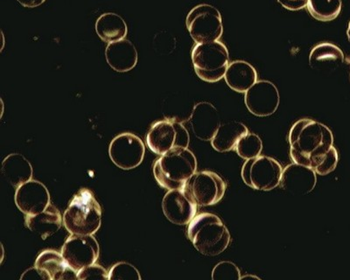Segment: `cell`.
I'll use <instances>...</instances> for the list:
<instances>
[{"instance_id": "obj_1", "label": "cell", "mask_w": 350, "mask_h": 280, "mask_svg": "<svg viewBox=\"0 0 350 280\" xmlns=\"http://www.w3.org/2000/svg\"><path fill=\"white\" fill-rule=\"evenodd\" d=\"M290 155L293 163L317 170L334 146V135L325 124L303 118L289 132Z\"/></svg>"}, {"instance_id": "obj_2", "label": "cell", "mask_w": 350, "mask_h": 280, "mask_svg": "<svg viewBox=\"0 0 350 280\" xmlns=\"http://www.w3.org/2000/svg\"><path fill=\"white\" fill-rule=\"evenodd\" d=\"M187 234L196 250L208 257L223 253L230 242L229 229L223 221L211 213L193 217L189 223Z\"/></svg>"}, {"instance_id": "obj_3", "label": "cell", "mask_w": 350, "mask_h": 280, "mask_svg": "<svg viewBox=\"0 0 350 280\" xmlns=\"http://www.w3.org/2000/svg\"><path fill=\"white\" fill-rule=\"evenodd\" d=\"M196 170L195 154L189 148H174L161 155L153 166L155 180L167 191L184 189Z\"/></svg>"}, {"instance_id": "obj_4", "label": "cell", "mask_w": 350, "mask_h": 280, "mask_svg": "<svg viewBox=\"0 0 350 280\" xmlns=\"http://www.w3.org/2000/svg\"><path fill=\"white\" fill-rule=\"evenodd\" d=\"M102 208L90 189L74 196L64 214L66 229L71 235H94L101 226Z\"/></svg>"}, {"instance_id": "obj_5", "label": "cell", "mask_w": 350, "mask_h": 280, "mask_svg": "<svg viewBox=\"0 0 350 280\" xmlns=\"http://www.w3.org/2000/svg\"><path fill=\"white\" fill-rule=\"evenodd\" d=\"M191 58L197 76L207 83L224 79L230 65L229 51L220 40L196 44Z\"/></svg>"}, {"instance_id": "obj_6", "label": "cell", "mask_w": 350, "mask_h": 280, "mask_svg": "<svg viewBox=\"0 0 350 280\" xmlns=\"http://www.w3.org/2000/svg\"><path fill=\"white\" fill-rule=\"evenodd\" d=\"M186 25L196 44L217 42L224 33L220 12L211 5L202 4L193 8L187 14Z\"/></svg>"}, {"instance_id": "obj_7", "label": "cell", "mask_w": 350, "mask_h": 280, "mask_svg": "<svg viewBox=\"0 0 350 280\" xmlns=\"http://www.w3.org/2000/svg\"><path fill=\"white\" fill-rule=\"evenodd\" d=\"M189 135L183 122L167 118L153 124L146 135V145L150 150L158 155H163L174 148H187Z\"/></svg>"}, {"instance_id": "obj_8", "label": "cell", "mask_w": 350, "mask_h": 280, "mask_svg": "<svg viewBox=\"0 0 350 280\" xmlns=\"http://www.w3.org/2000/svg\"><path fill=\"white\" fill-rule=\"evenodd\" d=\"M283 168L274 158L260 156L250 158L243 164V182L256 191H270L280 185Z\"/></svg>"}, {"instance_id": "obj_9", "label": "cell", "mask_w": 350, "mask_h": 280, "mask_svg": "<svg viewBox=\"0 0 350 280\" xmlns=\"http://www.w3.org/2000/svg\"><path fill=\"white\" fill-rule=\"evenodd\" d=\"M227 184L217 173L202 171L187 180L184 191L199 207L211 206L224 198Z\"/></svg>"}, {"instance_id": "obj_10", "label": "cell", "mask_w": 350, "mask_h": 280, "mask_svg": "<svg viewBox=\"0 0 350 280\" xmlns=\"http://www.w3.org/2000/svg\"><path fill=\"white\" fill-rule=\"evenodd\" d=\"M145 145L139 137L131 132L121 133L112 139L109 148V158L123 170L134 169L145 157Z\"/></svg>"}, {"instance_id": "obj_11", "label": "cell", "mask_w": 350, "mask_h": 280, "mask_svg": "<svg viewBox=\"0 0 350 280\" xmlns=\"http://www.w3.org/2000/svg\"><path fill=\"white\" fill-rule=\"evenodd\" d=\"M99 251L98 242L93 235H71L62 249L66 262L77 272L95 264Z\"/></svg>"}, {"instance_id": "obj_12", "label": "cell", "mask_w": 350, "mask_h": 280, "mask_svg": "<svg viewBox=\"0 0 350 280\" xmlns=\"http://www.w3.org/2000/svg\"><path fill=\"white\" fill-rule=\"evenodd\" d=\"M245 102L247 109L255 116H271L279 108V89L269 81H258L245 92Z\"/></svg>"}, {"instance_id": "obj_13", "label": "cell", "mask_w": 350, "mask_h": 280, "mask_svg": "<svg viewBox=\"0 0 350 280\" xmlns=\"http://www.w3.org/2000/svg\"><path fill=\"white\" fill-rule=\"evenodd\" d=\"M15 204L26 216H33L45 210L50 204L48 188L38 180H29L17 188Z\"/></svg>"}, {"instance_id": "obj_14", "label": "cell", "mask_w": 350, "mask_h": 280, "mask_svg": "<svg viewBox=\"0 0 350 280\" xmlns=\"http://www.w3.org/2000/svg\"><path fill=\"white\" fill-rule=\"evenodd\" d=\"M197 205L184 189L168 191L162 201V210L168 220L176 225H186L196 216Z\"/></svg>"}, {"instance_id": "obj_15", "label": "cell", "mask_w": 350, "mask_h": 280, "mask_svg": "<svg viewBox=\"0 0 350 280\" xmlns=\"http://www.w3.org/2000/svg\"><path fill=\"white\" fill-rule=\"evenodd\" d=\"M317 173L312 168L293 163L283 169L280 186L283 191L295 195H306L317 186Z\"/></svg>"}, {"instance_id": "obj_16", "label": "cell", "mask_w": 350, "mask_h": 280, "mask_svg": "<svg viewBox=\"0 0 350 280\" xmlns=\"http://www.w3.org/2000/svg\"><path fill=\"white\" fill-rule=\"evenodd\" d=\"M189 121L193 135L202 141H211L221 126L217 109L208 102L196 104Z\"/></svg>"}, {"instance_id": "obj_17", "label": "cell", "mask_w": 350, "mask_h": 280, "mask_svg": "<svg viewBox=\"0 0 350 280\" xmlns=\"http://www.w3.org/2000/svg\"><path fill=\"white\" fill-rule=\"evenodd\" d=\"M137 57L136 46L129 40L108 43L106 46V61L117 72L126 73L133 70L137 64Z\"/></svg>"}, {"instance_id": "obj_18", "label": "cell", "mask_w": 350, "mask_h": 280, "mask_svg": "<svg viewBox=\"0 0 350 280\" xmlns=\"http://www.w3.org/2000/svg\"><path fill=\"white\" fill-rule=\"evenodd\" d=\"M36 266L49 276L50 280L77 279V272L66 262L62 253L44 251L37 257Z\"/></svg>"}, {"instance_id": "obj_19", "label": "cell", "mask_w": 350, "mask_h": 280, "mask_svg": "<svg viewBox=\"0 0 350 280\" xmlns=\"http://www.w3.org/2000/svg\"><path fill=\"white\" fill-rule=\"evenodd\" d=\"M25 223L31 232L46 240L61 229L62 217L60 211L50 204L45 210L33 216H27Z\"/></svg>"}, {"instance_id": "obj_20", "label": "cell", "mask_w": 350, "mask_h": 280, "mask_svg": "<svg viewBox=\"0 0 350 280\" xmlns=\"http://www.w3.org/2000/svg\"><path fill=\"white\" fill-rule=\"evenodd\" d=\"M224 80L231 89L245 93L258 82V73L249 62L235 61L228 67Z\"/></svg>"}, {"instance_id": "obj_21", "label": "cell", "mask_w": 350, "mask_h": 280, "mask_svg": "<svg viewBox=\"0 0 350 280\" xmlns=\"http://www.w3.org/2000/svg\"><path fill=\"white\" fill-rule=\"evenodd\" d=\"M1 171L5 179L14 188L32 180L33 173L32 165L21 154H12L5 157Z\"/></svg>"}, {"instance_id": "obj_22", "label": "cell", "mask_w": 350, "mask_h": 280, "mask_svg": "<svg viewBox=\"0 0 350 280\" xmlns=\"http://www.w3.org/2000/svg\"><path fill=\"white\" fill-rule=\"evenodd\" d=\"M248 132L249 130L245 124L239 121H230L221 124L213 139L211 140V145L215 150L219 152L235 150L241 138Z\"/></svg>"}, {"instance_id": "obj_23", "label": "cell", "mask_w": 350, "mask_h": 280, "mask_svg": "<svg viewBox=\"0 0 350 280\" xmlns=\"http://www.w3.org/2000/svg\"><path fill=\"white\" fill-rule=\"evenodd\" d=\"M96 32L103 42L111 43L126 39L128 27L124 18L113 12L102 14L96 23Z\"/></svg>"}, {"instance_id": "obj_24", "label": "cell", "mask_w": 350, "mask_h": 280, "mask_svg": "<svg viewBox=\"0 0 350 280\" xmlns=\"http://www.w3.org/2000/svg\"><path fill=\"white\" fill-rule=\"evenodd\" d=\"M345 61L342 49L332 43H321L312 49L309 65L315 70H325L336 67Z\"/></svg>"}, {"instance_id": "obj_25", "label": "cell", "mask_w": 350, "mask_h": 280, "mask_svg": "<svg viewBox=\"0 0 350 280\" xmlns=\"http://www.w3.org/2000/svg\"><path fill=\"white\" fill-rule=\"evenodd\" d=\"M342 0H308L306 8L315 20L331 21L336 20L342 12Z\"/></svg>"}, {"instance_id": "obj_26", "label": "cell", "mask_w": 350, "mask_h": 280, "mask_svg": "<svg viewBox=\"0 0 350 280\" xmlns=\"http://www.w3.org/2000/svg\"><path fill=\"white\" fill-rule=\"evenodd\" d=\"M235 150L245 160L258 157L262 150V140L255 133L248 132L241 138Z\"/></svg>"}, {"instance_id": "obj_27", "label": "cell", "mask_w": 350, "mask_h": 280, "mask_svg": "<svg viewBox=\"0 0 350 280\" xmlns=\"http://www.w3.org/2000/svg\"><path fill=\"white\" fill-rule=\"evenodd\" d=\"M109 280H140L139 270L129 263L120 262L116 264L109 272Z\"/></svg>"}, {"instance_id": "obj_28", "label": "cell", "mask_w": 350, "mask_h": 280, "mask_svg": "<svg viewBox=\"0 0 350 280\" xmlns=\"http://www.w3.org/2000/svg\"><path fill=\"white\" fill-rule=\"evenodd\" d=\"M211 277L214 280H239L241 272L235 264L223 261L215 266Z\"/></svg>"}, {"instance_id": "obj_29", "label": "cell", "mask_w": 350, "mask_h": 280, "mask_svg": "<svg viewBox=\"0 0 350 280\" xmlns=\"http://www.w3.org/2000/svg\"><path fill=\"white\" fill-rule=\"evenodd\" d=\"M77 279L107 280L109 279V272H107V270L104 267L92 264V266H87L85 268L80 270L77 272Z\"/></svg>"}, {"instance_id": "obj_30", "label": "cell", "mask_w": 350, "mask_h": 280, "mask_svg": "<svg viewBox=\"0 0 350 280\" xmlns=\"http://www.w3.org/2000/svg\"><path fill=\"white\" fill-rule=\"evenodd\" d=\"M283 8L290 11H299L306 8L308 0H278Z\"/></svg>"}, {"instance_id": "obj_31", "label": "cell", "mask_w": 350, "mask_h": 280, "mask_svg": "<svg viewBox=\"0 0 350 280\" xmlns=\"http://www.w3.org/2000/svg\"><path fill=\"white\" fill-rule=\"evenodd\" d=\"M21 279H43L50 280L49 276L40 270L37 267H33V268L28 269L24 272V275L21 276Z\"/></svg>"}, {"instance_id": "obj_32", "label": "cell", "mask_w": 350, "mask_h": 280, "mask_svg": "<svg viewBox=\"0 0 350 280\" xmlns=\"http://www.w3.org/2000/svg\"><path fill=\"white\" fill-rule=\"evenodd\" d=\"M17 1L25 8H34L42 5L46 0H17Z\"/></svg>"}, {"instance_id": "obj_33", "label": "cell", "mask_w": 350, "mask_h": 280, "mask_svg": "<svg viewBox=\"0 0 350 280\" xmlns=\"http://www.w3.org/2000/svg\"><path fill=\"white\" fill-rule=\"evenodd\" d=\"M347 34H348V39L350 42V23L349 24L348 31H347Z\"/></svg>"}]
</instances>
